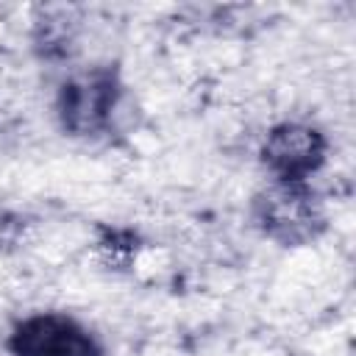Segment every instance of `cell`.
<instances>
[{
	"label": "cell",
	"mask_w": 356,
	"mask_h": 356,
	"mask_svg": "<svg viewBox=\"0 0 356 356\" xmlns=\"http://www.w3.org/2000/svg\"><path fill=\"white\" fill-rule=\"evenodd\" d=\"M256 220L267 236L281 245H303L314 239L323 225V209L306 184H273L256 200Z\"/></svg>",
	"instance_id": "1"
},
{
	"label": "cell",
	"mask_w": 356,
	"mask_h": 356,
	"mask_svg": "<svg viewBox=\"0 0 356 356\" xmlns=\"http://www.w3.org/2000/svg\"><path fill=\"white\" fill-rule=\"evenodd\" d=\"M14 356H100L95 337L67 314H31L11 334Z\"/></svg>",
	"instance_id": "4"
},
{
	"label": "cell",
	"mask_w": 356,
	"mask_h": 356,
	"mask_svg": "<svg viewBox=\"0 0 356 356\" xmlns=\"http://www.w3.org/2000/svg\"><path fill=\"white\" fill-rule=\"evenodd\" d=\"M325 136L306 122L275 125L261 147V161L278 184H306L325 161Z\"/></svg>",
	"instance_id": "3"
},
{
	"label": "cell",
	"mask_w": 356,
	"mask_h": 356,
	"mask_svg": "<svg viewBox=\"0 0 356 356\" xmlns=\"http://www.w3.org/2000/svg\"><path fill=\"white\" fill-rule=\"evenodd\" d=\"M120 100V83L111 70H89L70 78L58 92V120L75 136L100 134Z\"/></svg>",
	"instance_id": "2"
}]
</instances>
